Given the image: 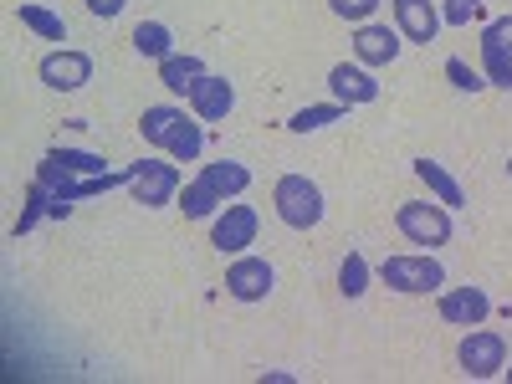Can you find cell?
Here are the masks:
<instances>
[{"label": "cell", "mask_w": 512, "mask_h": 384, "mask_svg": "<svg viewBox=\"0 0 512 384\" xmlns=\"http://www.w3.org/2000/svg\"><path fill=\"white\" fill-rule=\"evenodd\" d=\"M200 149H205L200 123H195V118H185V123H180V134L169 139V149H164V154H169V159H180V164H190V159H200Z\"/></svg>", "instance_id": "cell-24"}, {"label": "cell", "mask_w": 512, "mask_h": 384, "mask_svg": "<svg viewBox=\"0 0 512 384\" xmlns=\"http://www.w3.org/2000/svg\"><path fill=\"white\" fill-rule=\"evenodd\" d=\"M379 282L390 287V292L420 297V292H436V287L446 282V267L436 262V256H384Z\"/></svg>", "instance_id": "cell-3"}, {"label": "cell", "mask_w": 512, "mask_h": 384, "mask_svg": "<svg viewBox=\"0 0 512 384\" xmlns=\"http://www.w3.org/2000/svg\"><path fill=\"white\" fill-rule=\"evenodd\" d=\"M344 103H313V108H297L292 118H287V128L292 134H313V128H328V123H344Z\"/></svg>", "instance_id": "cell-21"}, {"label": "cell", "mask_w": 512, "mask_h": 384, "mask_svg": "<svg viewBox=\"0 0 512 384\" xmlns=\"http://www.w3.org/2000/svg\"><path fill=\"white\" fill-rule=\"evenodd\" d=\"M492 26H497V36L507 41V52H512V16H502V21H492Z\"/></svg>", "instance_id": "cell-30"}, {"label": "cell", "mask_w": 512, "mask_h": 384, "mask_svg": "<svg viewBox=\"0 0 512 384\" xmlns=\"http://www.w3.org/2000/svg\"><path fill=\"white\" fill-rule=\"evenodd\" d=\"M482 6V0H446L441 6V21L446 26H472V11Z\"/></svg>", "instance_id": "cell-28"}, {"label": "cell", "mask_w": 512, "mask_h": 384, "mask_svg": "<svg viewBox=\"0 0 512 384\" xmlns=\"http://www.w3.org/2000/svg\"><path fill=\"white\" fill-rule=\"evenodd\" d=\"M262 384H292V374H282V369H267V374H262Z\"/></svg>", "instance_id": "cell-31"}, {"label": "cell", "mask_w": 512, "mask_h": 384, "mask_svg": "<svg viewBox=\"0 0 512 384\" xmlns=\"http://www.w3.org/2000/svg\"><path fill=\"white\" fill-rule=\"evenodd\" d=\"M338 292H344L349 303H354V297H364V292H369V262H364L359 251H349L344 262H338Z\"/></svg>", "instance_id": "cell-22"}, {"label": "cell", "mask_w": 512, "mask_h": 384, "mask_svg": "<svg viewBox=\"0 0 512 384\" xmlns=\"http://www.w3.org/2000/svg\"><path fill=\"white\" fill-rule=\"evenodd\" d=\"M390 11H395V26L405 41H415V47H431V41L441 36V11L431 6V0H390Z\"/></svg>", "instance_id": "cell-10"}, {"label": "cell", "mask_w": 512, "mask_h": 384, "mask_svg": "<svg viewBox=\"0 0 512 384\" xmlns=\"http://www.w3.org/2000/svg\"><path fill=\"white\" fill-rule=\"evenodd\" d=\"M195 180H200V185H205L210 195H216L221 205H226V200H236V195H241V190L251 185V169H246L241 159H216V164H205Z\"/></svg>", "instance_id": "cell-14"}, {"label": "cell", "mask_w": 512, "mask_h": 384, "mask_svg": "<svg viewBox=\"0 0 512 384\" xmlns=\"http://www.w3.org/2000/svg\"><path fill=\"white\" fill-rule=\"evenodd\" d=\"M410 169H415V180H420L425 190H431V195H436V200H441L446 210H456V205H466V190L456 185V175H451V169H446V164H436V159H415Z\"/></svg>", "instance_id": "cell-16"}, {"label": "cell", "mask_w": 512, "mask_h": 384, "mask_svg": "<svg viewBox=\"0 0 512 384\" xmlns=\"http://www.w3.org/2000/svg\"><path fill=\"white\" fill-rule=\"evenodd\" d=\"M482 77H487V88L512 93V52H507V41L497 36V26L482 31Z\"/></svg>", "instance_id": "cell-15"}, {"label": "cell", "mask_w": 512, "mask_h": 384, "mask_svg": "<svg viewBox=\"0 0 512 384\" xmlns=\"http://www.w3.org/2000/svg\"><path fill=\"white\" fill-rule=\"evenodd\" d=\"M47 159L62 169V175H108L103 154H88V149H52Z\"/></svg>", "instance_id": "cell-23"}, {"label": "cell", "mask_w": 512, "mask_h": 384, "mask_svg": "<svg viewBox=\"0 0 512 384\" xmlns=\"http://www.w3.org/2000/svg\"><path fill=\"white\" fill-rule=\"evenodd\" d=\"M436 313H441L446 323H456V328H477V323H487V313H492V297H487L482 287H451V292H441Z\"/></svg>", "instance_id": "cell-12"}, {"label": "cell", "mask_w": 512, "mask_h": 384, "mask_svg": "<svg viewBox=\"0 0 512 384\" xmlns=\"http://www.w3.org/2000/svg\"><path fill=\"white\" fill-rule=\"evenodd\" d=\"M446 77H451V88H461V93H482V88H487V77H482L472 62H461V57L446 62Z\"/></svg>", "instance_id": "cell-26"}, {"label": "cell", "mask_w": 512, "mask_h": 384, "mask_svg": "<svg viewBox=\"0 0 512 384\" xmlns=\"http://www.w3.org/2000/svg\"><path fill=\"white\" fill-rule=\"evenodd\" d=\"M128 41H134V52H139V57H149V62L175 57V36H169V26H164V21H139Z\"/></svg>", "instance_id": "cell-19"}, {"label": "cell", "mask_w": 512, "mask_h": 384, "mask_svg": "<svg viewBox=\"0 0 512 384\" xmlns=\"http://www.w3.org/2000/svg\"><path fill=\"white\" fill-rule=\"evenodd\" d=\"M400 47H405L400 26H374V21H364V26L354 31V57H359L364 67H390V62L400 57Z\"/></svg>", "instance_id": "cell-11"}, {"label": "cell", "mask_w": 512, "mask_h": 384, "mask_svg": "<svg viewBox=\"0 0 512 384\" xmlns=\"http://www.w3.org/2000/svg\"><path fill=\"white\" fill-rule=\"evenodd\" d=\"M507 180H512V159H507Z\"/></svg>", "instance_id": "cell-32"}, {"label": "cell", "mask_w": 512, "mask_h": 384, "mask_svg": "<svg viewBox=\"0 0 512 384\" xmlns=\"http://www.w3.org/2000/svg\"><path fill=\"white\" fill-rule=\"evenodd\" d=\"M328 11H333L338 21H354V26H364V21L379 11V0H328Z\"/></svg>", "instance_id": "cell-27"}, {"label": "cell", "mask_w": 512, "mask_h": 384, "mask_svg": "<svg viewBox=\"0 0 512 384\" xmlns=\"http://www.w3.org/2000/svg\"><path fill=\"white\" fill-rule=\"evenodd\" d=\"M16 21H21L26 31H36L41 41H67V21H62L57 11H47V6H36V0H21Z\"/></svg>", "instance_id": "cell-20"}, {"label": "cell", "mask_w": 512, "mask_h": 384, "mask_svg": "<svg viewBox=\"0 0 512 384\" xmlns=\"http://www.w3.org/2000/svg\"><path fill=\"white\" fill-rule=\"evenodd\" d=\"M128 190H134V205L144 210H159L175 200L180 190V164H169V159H139V164H128Z\"/></svg>", "instance_id": "cell-4"}, {"label": "cell", "mask_w": 512, "mask_h": 384, "mask_svg": "<svg viewBox=\"0 0 512 384\" xmlns=\"http://www.w3.org/2000/svg\"><path fill=\"white\" fill-rule=\"evenodd\" d=\"M41 216H52V190L36 180V185L26 190V210H21V221H16V236H26V231H31Z\"/></svg>", "instance_id": "cell-25"}, {"label": "cell", "mask_w": 512, "mask_h": 384, "mask_svg": "<svg viewBox=\"0 0 512 384\" xmlns=\"http://www.w3.org/2000/svg\"><path fill=\"white\" fill-rule=\"evenodd\" d=\"M123 6H128V0H88V11H93V16H103V21L123 16Z\"/></svg>", "instance_id": "cell-29"}, {"label": "cell", "mask_w": 512, "mask_h": 384, "mask_svg": "<svg viewBox=\"0 0 512 384\" xmlns=\"http://www.w3.org/2000/svg\"><path fill=\"white\" fill-rule=\"evenodd\" d=\"M456 364L466 379H492L507 369V344H502V333H487L482 323L461 338V349H456Z\"/></svg>", "instance_id": "cell-5"}, {"label": "cell", "mask_w": 512, "mask_h": 384, "mask_svg": "<svg viewBox=\"0 0 512 384\" xmlns=\"http://www.w3.org/2000/svg\"><path fill=\"white\" fill-rule=\"evenodd\" d=\"M185 118H190V113L175 108V103H154V108H144V118H139V134H144V144L169 149V139L180 134V123H185Z\"/></svg>", "instance_id": "cell-17"}, {"label": "cell", "mask_w": 512, "mask_h": 384, "mask_svg": "<svg viewBox=\"0 0 512 384\" xmlns=\"http://www.w3.org/2000/svg\"><path fill=\"white\" fill-rule=\"evenodd\" d=\"M328 93L344 108H364V103L379 98V82L364 62H338V67H328Z\"/></svg>", "instance_id": "cell-9"}, {"label": "cell", "mask_w": 512, "mask_h": 384, "mask_svg": "<svg viewBox=\"0 0 512 384\" xmlns=\"http://www.w3.org/2000/svg\"><path fill=\"white\" fill-rule=\"evenodd\" d=\"M395 226L415 246H446L451 241V210L441 200H405L395 210Z\"/></svg>", "instance_id": "cell-2"}, {"label": "cell", "mask_w": 512, "mask_h": 384, "mask_svg": "<svg viewBox=\"0 0 512 384\" xmlns=\"http://www.w3.org/2000/svg\"><path fill=\"white\" fill-rule=\"evenodd\" d=\"M502 374H507V379H512V369H502Z\"/></svg>", "instance_id": "cell-33"}, {"label": "cell", "mask_w": 512, "mask_h": 384, "mask_svg": "<svg viewBox=\"0 0 512 384\" xmlns=\"http://www.w3.org/2000/svg\"><path fill=\"white\" fill-rule=\"evenodd\" d=\"M41 82H47V88L52 93H77V88H88V82H93V57L88 52H47V57H41Z\"/></svg>", "instance_id": "cell-8"}, {"label": "cell", "mask_w": 512, "mask_h": 384, "mask_svg": "<svg viewBox=\"0 0 512 384\" xmlns=\"http://www.w3.org/2000/svg\"><path fill=\"white\" fill-rule=\"evenodd\" d=\"M277 287V272L267 256H236V262L226 267V292L236 297V303H262V297Z\"/></svg>", "instance_id": "cell-7"}, {"label": "cell", "mask_w": 512, "mask_h": 384, "mask_svg": "<svg viewBox=\"0 0 512 384\" xmlns=\"http://www.w3.org/2000/svg\"><path fill=\"white\" fill-rule=\"evenodd\" d=\"M272 205H277L282 226H292V231L323 226V190H318L308 175H282L277 190H272Z\"/></svg>", "instance_id": "cell-1"}, {"label": "cell", "mask_w": 512, "mask_h": 384, "mask_svg": "<svg viewBox=\"0 0 512 384\" xmlns=\"http://www.w3.org/2000/svg\"><path fill=\"white\" fill-rule=\"evenodd\" d=\"M185 98H190V113L205 118V123H221V118L236 108V88H231L226 77H216V72H205Z\"/></svg>", "instance_id": "cell-13"}, {"label": "cell", "mask_w": 512, "mask_h": 384, "mask_svg": "<svg viewBox=\"0 0 512 384\" xmlns=\"http://www.w3.org/2000/svg\"><path fill=\"white\" fill-rule=\"evenodd\" d=\"M256 231H262V216L251 205H226L216 221H210V246L221 256H241L246 246H256Z\"/></svg>", "instance_id": "cell-6"}, {"label": "cell", "mask_w": 512, "mask_h": 384, "mask_svg": "<svg viewBox=\"0 0 512 384\" xmlns=\"http://www.w3.org/2000/svg\"><path fill=\"white\" fill-rule=\"evenodd\" d=\"M200 77H205V62H200V57H190V52H185V57L175 52V57H164V62H159V82H164L169 93H180V98L195 88Z\"/></svg>", "instance_id": "cell-18"}]
</instances>
